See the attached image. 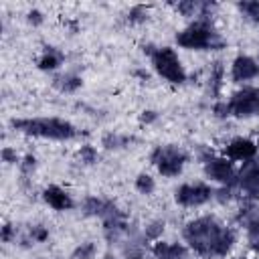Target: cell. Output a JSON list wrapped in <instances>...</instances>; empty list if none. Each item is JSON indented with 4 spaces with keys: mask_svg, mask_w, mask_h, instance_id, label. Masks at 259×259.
<instances>
[{
    "mask_svg": "<svg viewBox=\"0 0 259 259\" xmlns=\"http://www.w3.org/2000/svg\"><path fill=\"white\" fill-rule=\"evenodd\" d=\"M150 158H152V164L158 168V172L168 178L178 176L188 160L186 152L178 146H158Z\"/></svg>",
    "mask_w": 259,
    "mask_h": 259,
    "instance_id": "obj_5",
    "label": "cell"
},
{
    "mask_svg": "<svg viewBox=\"0 0 259 259\" xmlns=\"http://www.w3.org/2000/svg\"><path fill=\"white\" fill-rule=\"evenodd\" d=\"M79 158H81V162H85V164H93V162L97 160V150H95L93 146H81Z\"/></svg>",
    "mask_w": 259,
    "mask_h": 259,
    "instance_id": "obj_18",
    "label": "cell"
},
{
    "mask_svg": "<svg viewBox=\"0 0 259 259\" xmlns=\"http://www.w3.org/2000/svg\"><path fill=\"white\" fill-rule=\"evenodd\" d=\"M257 75H259V65H257L255 59H251L247 55H239L233 61V67H231L233 81H249V79H253Z\"/></svg>",
    "mask_w": 259,
    "mask_h": 259,
    "instance_id": "obj_11",
    "label": "cell"
},
{
    "mask_svg": "<svg viewBox=\"0 0 259 259\" xmlns=\"http://www.w3.org/2000/svg\"><path fill=\"white\" fill-rule=\"evenodd\" d=\"M204 172L208 178L221 182V184H231L235 180V168H233V162L225 156L217 158V156H210L204 160Z\"/></svg>",
    "mask_w": 259,
    "mask_h": 259,
    "instance_id": "obj_8",
    "label": "cell"
},
{
    "mask_svg": "<svg viewBox=\"0 0 259 259\" xmlns=\"http://www.w3.org/2000/svg\"><path fill=\"white\" fill-rule=\"evenodd\" d=\"M146 14H148V8H146V6H134V8L130 10L127 18H130V22H142V20L148 18Z\"/></svg>",
    "mask_w": 259,
    "mask_h": 259,
    "instance_id": "obj_19",
    "label": "cell"
},
{
    "mask_svg": "<svg viewBox=\"0 0 259 259\" xmlns=\"http://www.w3.org/2000/svg\"><path fill=\"white\" fill-rule=\"evenodd\" d=\"M237 259H245V257H237Z\"/></svg>",
    "mask_w": 259,
    "mask_h": 259,
    "instance_id": "obj_28",
    "label": "cell"
},
{
    "mask_svg": "<svg viewBox=\"0 0 259 259\" xmlns=\"http://www.w3.org/2000/svg\"><path fill=\"white\" fill-rule=\"evenodd\" d=\"M223 154L231 162H249L257 154V144L249 138H235L225 146Z\"/></svg>",
    "mask_w": 259,
    "mask_h": 259,
    "instance_id": "obj_9",
    "label": "cell"
},
{
    "mask_svg": "<svg viewBox=\"0 0 259 259\" xmlns=\"http://www.w3.org/2000/svg\"><path fill=\"white\" fill-rule=\"evenodd\" d=\"M239 188L251 196V198H259V164L255 160L243 162V170L239 172Z\"/></svg>",
    "mask_w": 259,
    "mask_h": 259,
    "instance_id": "obj_10",
    "label": "cell"
},
{
    "mask_svg": "<svg viewBox=\"0 0 259 259\" xmlns=\"http://www.w3.org/2000/svg\"><path fill=\"white\" fill-rule=\"evenodd\" d=\"M55 85H57L61 91H65V93H73L75 89L81 87V79L75 77V75H63V77H57V79H55Z\"/></svg>",
    "mask_w": 259,
    "mask_h": 259,
    "instance_id": "obj_15",
    "label": "cell"
},
{
    "mask_svg": "<svg viewBox=\"0 0 259 259\" xmlns=\"http://www.w3.org/2000/svg\"><path fill=\"white\" fill-rule=\"evenodd\" d=\"M239 8L247 14V18L259 22V2H243V4H239Z\"/></svg>",
    "mask_w": 259,
    "mask_h": 259,
    "instance_id": "obj_17",
    "label": "cell"
},
{
    "mask_svg": "<svg viewBox=\"0 0 259 259\" xmlns=\"http://www.w3.org/2000/svg\"><path fill=\"white\" fill-rule=\"evenodd\" d=\"M49 237L47 229H40V227H34L32 229V241H45Z\"/></svg>",
    "mask_w": 259,
    "mask_h": 259,
    "instance_id": "obj_23",
    "label": "cell"
},
{
    "mask_svg": "<svg viewBox=\"0 0 259 259\" xmlns=\"http://www.w3.org/2000/svg\"><path fill=\"white\" fill-rule=\"evenodd\" d=\"M174 198L182 206H200L212 198V188L208 184H202V182L182 184L180 188H176Z\"/></svg>",
    "mask_w": 259,
    "mask_h": 259,
    "instance_id": "obj_7",
    "label": "cell"
},
{
    "mask_svg": "<svg viewBox=\"0 0 259 259\" xmlns=\"http://www.w3.org/2000/svg\"><path fill=\"white\" fill-rule=\"evenodd\" d=\"M152 253L158 257V259H186V249L178 243H164V241H158L154 243L152 247Z\"/></svg>",
    "mask_w": 259,
    "mask_h": 259,
    "instance_id": "obj_13",
    "label": "cell"
},
{
    "mask_svg": "<svg viewBox=\"0 0 259 259\" xmlns=\"http://www.w3.org/2000/svg\"><path fill=\"white\" fill-rule=\"evenodd\" d=\"M2 158H4V162H8V164L18 162V156H16V152H14L12 148H4V150H2Z\"/></svg>",
    "mask_w": 259,
    "mask_h": 259,
    "instance_id": "obj_22",
    "label": "cell"
},
{
    "mask_svg": "<svg viewBox=\"0 0 259 259\" xmlns=\"http://www.w3.org/2000/svg\"><path fill=\"white\" fill-rule=\"evenodd\" d=\"M184 239L198 255L210 259L225 257L231 251L235 243V233L223 223H219L217 217H200L186 225Z\"/></svg>",
    "mask_w": 259,
    "mask_h": 259,
    "instance_id": "obj_1",
    "label": "cell"
},
{
    "mask_svg": "<svg viewBox=\"0 0 259 259\" xmlns=\"http://www.w3.org/2000/svg\"><path fill=\"white\" fill-rule=\"evenodd\" d=\"M154 178L150 176V174H140L138 178H136V188L142 192V194H150L152 190H154Z\"/></svg>",
    "mask_w": 259,
    "mask_h": 259,
    "instance_id": "obj_16",
    "label": "cell"
},
{
    "mask_svg": "<svg viewBox=\"0 0 259 259\" xmlns=\"http://www.w3.org/2000/svg\"><path fill=\"white\" fill-rule=\"evenodd\" d=\"M28 20H30L32 24H40V22H42V14H40L38 10H30V12H28Z\"/></svg>",
    "mask_w": 259,
    "mask_h": 259,
    "instance_id": "obj_24",
    "label": "cell"
},
{
    "mask_svg": "<svg viewBox=\"0 0 259 259\" xmlns=\"http://www.w3.org/2000/svg\"><path fill=\"white\" fill-rule=\"evenodd\" d=\"M150 59H152V65L156 69V73L160 77H164L166 81L174 83V85H180L186 81V71L178 59V55L174 53V49L170 47H160V49H154L148 53Z\"/></svg>",
    "mask_w": 259,
    "mask_h": 259,
    "instance_id": "obj_4",
    "label": "cell"
},
{
    "mask_svg": "<svg viewBox=\"0 0 259 259\" xmlns=\"http://www.w3.org/2000/svg\"><path fill=\"white\" fill-rule=\"evenodd\" d=\"M42 198H45V202H47L51 208H55V210H69V208L73 206L71 196H69L61 186H57V184L47 186L45 192H42Z\"/></svg>",
    "mask_w": 259,
    "mask_h": 259,
    "instance_id": "obj_12",
    "label": "cell"
},
{
    "mask_svg": "<svg viewBox=\"0 0 259 259\" xmlns=\"http://www.w3.org/2000/svg\"><path fill=\"white\" fill-rule=\"evenodd\" d=\"M95 255V245L93 243H85L75 251V259H91Z\"/></svg>",
    "mask_w": 259,
    "mask_h": 259,
    "instance_id": "obj_20",
    "label": "cell"
},
{
    "mask_svg": "<svg viewBox=\"0 0 259 259\" xmlns=\"http://www.w3.org/2000/svg\"><path fill=\"white\" fill-rule=\"evenodd\" d=\"M103 144H105L107 148H121V146L127 144V138H121V136H105Z\"/></svg>",
    "mask_w": 259,
    "mask_h": 259,
    "instance_id": "obj_21",
    "label": "cell"
},
{
    "mask_svg": "<svg viewBox=\"0 0 259 259\" xmlns=\"http://www.w3.org/2000/svg\"><path fill=\"white\" fill-rule=\"evenodd\" d=\"M176 42L184 49H194V51L221 49L225 45L223 38L219 36V32L206 20H196L190 26H186L182 32L176 34Z\"/></svg>",
    "mask_w": 259,
    "mask_h": 259,
    "instance_id": "obj_3",
    "label": "cell"
},
{
    "mask_svg": "<svg viewBox=\"0 0 259 259\" xmlns=\"http://www.w3.org/2000/svg\"><path fill=\"white\" fill-rule=\"evenodd\" d=\"M61 61H63V55H61L59 51H55L53 47H49V49L42 53V57L38 59V69H42V71H53V69H57V67L61 65Z\"/></svg>",
    "mask_w": 259,
    "mask_h": 259,
    "instance_id": "obj_14",
    "label": "cell"
},
{
    "mask_svg": "<svg viewBox=\"0 0 259 259\" xmlns=\"http://www.w3.org/2000/svg\"><path fill=\"white\" fill-rule=\"evenodd\" d=\"M140 119H142V121H144V123H150V121H152V119H156V113H154V111H144V113H142V117H140Z\"/></svg>",
    "mask_w": 259,
    "mask_h": 259,
    "instance_id": "obj_25",
    "label": "cell"
},
{
    "mask_svg": "<svg viewBox=\"0 0 259 259\" xmlns=\"http://www.w3.org/2000/svg\"><path fill=\"white\" fill-rule=\"evenodd\" d=\"M14 130L24 132L28 136L36 138H49V140H71L77 136V130L59 117H34V119H14Z\"/></svg>",
    "mask_w": 259,
    "mask_h": 259,
    "instance_id": "obj_2",
    "label": "cell"
},
{
    "mask_svg": "<svg viewBox=\"0 0 259 259\" xmlns=\"http://www.w3.org/2000/svg\"><path fill=\"white\" fill-rule=\"evenodd\" d=\"M130 259H138V257H130Z\"/></svg>",
    "mask_w": 259,
    "mask_h": 259,
    "instance_id": "obj_27",
    "label": "cell"
},
{
    "mask_svg": "<svg viewBox=\"0 0 259 259\" xmlns=\"http://www.w3.org/2000/svg\"><path fill=\"white\" fill-rule=\"evenodd\" d=\"M229 113L235 117L259 115V87H243L229 99Z\"/></svg>",
    "mask_w": 259,
    "mask_h": 259,
    "instance_id": "obj_6",
    "label": "cell"
},
{
    "mask_svg": "<svg viewBox=\"0 0 259 259\" xmlns=\"http://www.w3.org/2000/svg\"><path fill=\"white\" fill-rule=\"evenodd\" d=\"M10 235H12V227L10 225H4L2 227V241H10Z\"/></svg>",
    "mask_w": 259,
    "mask_h": 259,
    "instance_id": "obj_26",
    "label": "cell"
}]
</instances>
